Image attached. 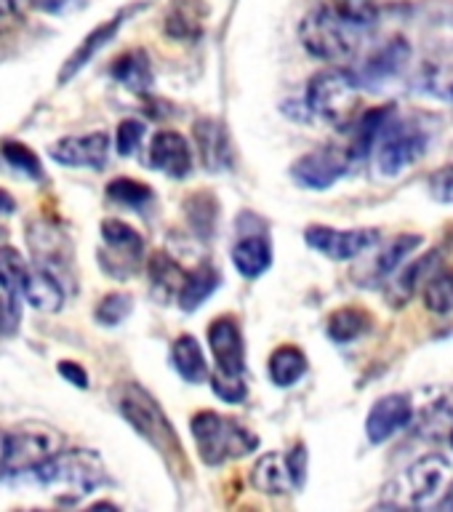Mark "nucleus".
<instances>
[{
  "label": "nucleus",
  "mask_w": 453,
  "mask_h": 512,
  "mask_svg": "<svg viewBox=\"0 0 453 512\" xmlns=\"http://www.w3.org/2000/svg\"><path fill=\"white\" fill-rule=\"evenodd\" d=\"M187 272L166 254H155L150 259V286L160 296V302L176 299Z\"/></svg>",
  "instance_id": "obj_30"
},
{
  "label": "nucleus",
  "mask_w": 453,
  "mask_h": 512,
  "mask_svg": "<svg viewBox=\"0 0 453 512\" xmlns=\"http://www.w3.org/2000/svg\"><path fill=\"white\" fill-rule=\"evenodd\" d=\"M438 504L443 507V510H453V483L446 488V494H443V499H440Z\"/></svg>",
  "instance_id": "obj_45"
},
{
  "label": "nucleus",
  "mask_w": 453,
  "mask_h": 512,
  "mask_svg": "<svg viewBox=\"0 0 453 512\" xmlns=\"http://www.w3.org/2000/svg\"><path fill=\"white\" fill-rule=\"evenodd\" d=\"M6 478V432L0 430V480Z\"/></svg>",
  "instance_id": "obj_44"
},
{
  "label": "nucleus",
  "mask_w": 453,
  "mask_h": 512,
  "mask_svg": "<svg viewBox=\"0 0 453 512\" xmlns=\"http://www.w3.org/2000/svg\"><path fill=\"white\" fill-rule=\"evenodd\" d=\"M192 438L198 443L200 459L211 467L240 459L259 446V438L251 435L243 424L214 411H200L198 416H192Z\"/></svg>",
  "instance_id": "obj_6"
},
{
  "label": "nucleus",
  "mask_w": 453,
  "mask_h": 512,
  "mask_svg": "<svg viewBox=\"0 0 453 512\" xmlns=\"http://www.w3.org/2000/svg\"><path fill=\"white\" fill-rule=\"evenodd\" d=\"M102 240L104 246H107V254L112 256L110 264H104V270L118 275L120 280L142 264L144 240L131 224L107 219V222H102Z\"/></svg>",
  "instance_id": "obj_13"
},
{
  "label": "nucleus",
  "mask_w": 453,
  "mask_h": 512,
  "mask_svg": "<svg viewBox=\"0 0 453 512\" xmlns=\"http://www.w3.org/2000/svg\"><path fill=\"white\" fill-rule=\"evenodd\" d=\"M288 456V464H291V472H294L296 488L304 486V475H307V448L296 446Z\"/></svg>",
  "instance_id": "obj_40"
},
{
  "label": "nucleus",
  "mask_w": 453,
  "mask_h": 512,
  "mask_svg": "<svg viewBox=\"0 0 453 512\" xmlns=\"http://www.w3.org/2000/svg\"><path fill=\"white\" fill-rule=\"evenodd\" d=\"M112 78L123 83L134 94H147L152 88V67L144 51H128L112 64Z\"/></svg>",
  "instance_id": "obj_26"
},
{
  "label": "nucleus",
  "mask_w": 453,
  "mask_h": 512,
  "mask_svg": "<svg viewBox=\"0 0 453 512\" xmlns=\"http://www.w3.org/2000/svg\"><path fill=\"white\" fill-rule=\"evenodd\" d=\"M422 246V235H414V232H408V235H400L398 240H392L390 246L384 248L382 254L376 256L374 262V278L387 280L392 272H398V267L406 262L408 256L414 254L416 248Z\"/></svg>",
  "instance_id": "obj_33"
},
{
  "label": "nucleus",
  "mask_w": 453,
  "mask_h": 512,
  "mask_svg": "<svg viewBox=\"0 0 453 512\" xmlns=\"http://www.w3.org/2000/svg\"><path fill=\"white\" fill-rule=\"evenodd\" d=\"M414 419V403L408 395H384L374 403L368 411L366 419V435L371 443H387L395 438L400 430H406Z\"/></svg>",
  "instance_id": "obj_14"
},
{
  "label": "nucleus",
  "mask_w": 453,
  "mask_h": 512,
  "mask_svg": "<svg viewBox=\"0 0 453 512\" xmlns=\"http://www.w3.org/2000/svg\"><path fill=\"white\" fill-rule=\"evenodd\" d=\"M360 91L363 88L352 70H323L307 86V110L331 126L347 128L358 118Z\"/></svg>",
  "instance_id": "obj_4"
},
{
  "label": "nucleus",
  "mask_w": 453,
  "mask_h": 512,
  "mask_svg": "<svg viewBox=\"0 0 453 512\" xmlns=\"http://www.w3.org/2000/svg\"><path fill=\"white\" fill-rule=\"evenodd\" d=\"M134 310V302H131V296L126 294H110L104 296L99 307H96V320L102 323V326H118L123 320L128 318V312Z\"/></svg>",
  "instance_id": "obj_37"
},
{
  "label": "nucleus",
  "mask_w": 453,
  "mask_h": 512,
  "mask_svg": "<svg viewBox=\"0 0 453 512\" xmlns=\"http://www.w3.org/2000/svg\"><path fill=\"white\" fill-rule=\"evenodd\" d=\"M251 483H254L259 491L272 496L294 491L296 480L294 472H291V464H288V456L264 454L262 459L254 464V470H251Z\"/></svg>",
  "instance_id": "obj_23"
},
{
  "label": "nucleus",
  "mask_w": 453,
  "mask_h": 512,
  "mask_svg": "<svg viewBox=\"0 0 453 512\" xmlns=\"http://www.w3.org/2000/svg\"><path fill=\"white\" fill-rule=\"evenodd\" d=\"M155 171L174 179H184L192 171V147L179 131H160L155 134L150 144V155H147Z\"/></svg>",
  "instance_id": "obj_17"
},
{
  "label": "nucleus",
  "mask_w": 453,
  "mask_h": 512,
  "mask_svg": "<svg viewBox=\"0 0 453 512\" xmlns=\"http://www.w3.org/2000/svg\"><path fill=\"white\" fill-rule=\"evenodd\" d=\"M232 264L246 280H256L270 270L272 246L264 235H243L232 248Z\"/></svg>",
  "instance_id": "obj_22"
},
{
  "label": "nucleus",
  "mask_w": 453,
  "mask_h": 512,
  "mask_svg": "<svg viewBox=\"0 0 453 512\" xmlns=\"http://www.w3.org/2000/svg\"><path fill=\"white\" fill-rule=\"evenodd\" d=\"M368 326H371V315L366 310H360V307H344V310H336L328 318L326 331L336 344H350L366 334Z\"/></svg>",
  "instance_id": "obj_31"
},
{
  "label": "nucleus",
  "mask_w": 453,
  "mask_h": 512,
  "mask_svg": "<svg viewBox=\"0 0 453 512\" xmlns=\"http://www.w3.org/2000/svg\"><path fill=\"white\" fill-rule=\"evenodd\" d=\"M171 360H174V368L179 371L184 382L200 384L208 379V363L206 355L200 350V344L195 336L182 334L171 347Z\"/></svg>",
  "instance_id": "obj_24"
},
{
  "label": "nucleus",
  "mask_w": 453,
  "mask_h": 512,
  "mask_svg": "<svg viewBox=\"0 0 453 512\" xmlns=\"http://www.w3.org/2000/svg\"><path fill=\"white\" fill-rule=\"evenodd\" d=\"M307 374V355L294 344H283L272 352L270 358V379L278 387H294Z\"/></svg>",
  "instance_id": "obj_27"
},
{
  "label": "nucleus",
  "mask_w": 453,
  "mask_h": 512,
  "mask_svg": "<svg viewBox=\"0 0 453 512\" xmlns=\"http://www.w3.org/2000/svg\"><path fill=\"white\" fill-rule=\"evenodd\" d=\"M435 270H438V254H427L422 256L419 262L403 267L400 272H392L390 278H387L392 283L390 296L392 299L400 296V302H406L408 296L416 294V288L427 283V278H430Z\"/></svg>",
  "instance_id": "obj_28"
},
{
  "label": "nucleus",
  "mask_w": 453,
  "mask_h": 512,
  "mask_svg": "<svg viewBox=\"0 0 453 512\" xmlns=\"http://www.w3.org/2000/svg\"><path fill=\"white\" fill-rule=\"evenodd\" d=\"M22 6H24V0H0V30H3L11 19L19 16Z\"/></svg>",
  "instance_id": "obj_42"
},
{
  "label": "nucleus",
  "mask_w": 453,
  "mask_h": 512,
  "mask_svg": "<svg viewBox=\"0 0 453 512\" xmlns=\"http://www.w3.org/2000/svg\"><path fill=\"white\" fill-rule=\"evenodd\" d=\"M107 152H110V136L104 131L83 136H64L51 147V158L62 166L72 168H104L107 163Z\"/></svg>",
  "instance_id": "obj_15"
},
{
  "label": "nucleus",
  "mask_w": 453,
  "mask_h": 512,
  "mask_svg": "<svg viewBox=\"0 0 453 512\" xmlns=\"http://www.w3.org/2000/svg\"><path fill=\"white\" fill-rule=\"evenodd\" d=\"M411 62V46L403 38H395L390 43H384L376 54H371L363 62L358 72H352L358 78L360 88H376L392 80L395 75L406 70V64Z\"/></svg>",
  "instance_id": "obj_16"
},
{
  "label": "nucleus",
  "mask_w": 453,
  "mask_h": 512,
  "mask_svg": "<svg viewBox=\"0 0 453 512\" xmlns=\"http://www.w3.org/2000/svg\"><path fill=\"white\" fill-rule=\"evenodd\" d=\"M350 166L352 155L347 147H318L296 160L291 166V176L307 190H328L347 174Z\"/></svg>",
  "instance_id": "obj_10"
},
{
  "label": "nucleus",
  "mask_w": 453,
  "mask_h": 512,
  "mask_svg": "<svg viewBox=\"0 0 453 512\" xmlns=\"http://www.w3.org/2000/svg\"><path fill=\"white\" fill-rule=\"evenodd\" d=\"M299 38L315 59L339 64L358 54L360 43L366 40V32L355 30L352 24L339 19L326 3H318L312 11H307L299 24Z\"/></svg>",
  "instance_id": "obj_3"
},
{
  "label": "nucleus",
  "mask_w": 453,
  "mask_h": 512,
  "mask_svg": "<svg viewBox=\"0 0 453 512\" xmlns=\"http://www.w3.org/2000/svg\"><path fill=\"white\" fill-rule=\"evenodd\" d=\"M3 158H6L8 163L16 168V171H22V174H27L30 179H35V182H40V179H43L38 155H35L30 147H24V144H19V142H6L3 144Z\"/></svg>",
  "instance_id": "obj_36"
},
{
  "label": "nucleus",
  "mask_w": 453,
  "mask_h": 512,
  "mask_svg": "<svg viewBox=\"0 0 453 512\" xmlns=\"http://www.w3.org/2000/svg\"><path fill=\"white\" fill-rule=\"evenodd\" d=\"M208 344L216 358V374L211 376L216 398L224 403L246 400V347L240 326L232 318H219L208 326Z\"/></svg>",
  "instance_id": "obj_2"
},
{
  "label": "nucleus",
  "mask_w": 453,
  "mask_h": 512,
  "mask_svg": "<svg viewBox=\"0 0 453 512\" xmlns=\"http://www.w3.org/2000/svg\"><path fill=\"white\" fill-rule=\"evenodd\" d=\"M424 307L435 315L453 312V270H435L424 283Z\"/></svg>",
  "instance_id": "obj_34"
},
{
  "label": "nucleus",
  "mask_w": 453,
  "mask_h": 512,
  "mask_svg": "<svg viewBox=\"0 0 453 512\" xmlns=\"http://www.w3.org/2000/svg\"><path fill=\"white\" fill-rule=\"evenodd\" d=\"M451 446H453V432H451Z\"/></svg>",
  "instance_id": "obj_46"
},
{
  "label": "nucleus",
  "mask_w": 453,
  "mask_h": 512,
  "mask_svg": "<svg viewBox=\"0 0 453 512\" xmlns=\"http://www.w3.org/2000/svg\"><path fill=\"white\" fill-rule=\"evenodd\" d=\"M64 299H67V291L62 283L51 272L32 262L27 280H24V302L40 312H59L64 307Z\"/></svg>",
  "instance_id": "obj_20"
},
{
  "label": "nucleus",
  "mask_w": 453,
  "mask_h": 512,
  "mask_svg": "<svg viewBox=\"0 0 453 512\" xmlns=\"http://www.w3.org/2000/svg\"><path fill=\"white\" fill-rule=\"evenodd\" d=\"M451 462L440 454H427L408 467L400 478L384 488V496H392V507H427L440 502L451 486Z\"/></svg>",
  "instance_id": "obj_7"
},
{
  "label": "nucleus",
  "mask_w": 453,
  "mask_h": 512,
  "mask_svg": "<svg viewBox=\"0 0 453 512\" xmlns=\"http://www.w3.org/2000/svg\"><path fill=\"white\" fill-rule=\"evenodd\" d=\"M128 14H134V11H120L118 16H112V19H107V22H102L99 27H96L91 35H86L83 38V43H80L78 48H75V54L64 62L62 72H59V83H64V80H70L75 72H80L83 67H86L91 59H94L99 51H102L107 43H110L112 38H115V32L120 30V24H123V19H126Z\"/></svg>",
  "instance_id": "obj_21"
},
{
  "label": "nucleus",
  "mask_w": 453,
  "mask_h": 512,
  "mask_svg": "<svg viewBox=\"0 0 453 512\" xmlns=\"http://www.w3.org/2000/svg\"><path fill=\"white\" fill-rule=\"evenodd\" d=\"M430 192L440 203H453V163L430 176Z\"/></svg>",
  "instance_id": "obj_39"
},
{
  "label": "nucleus",
  "mask_w": 453,
  "mask_h": 512,
  "mask_svg": "<svg viewBox=\"0 0 453 512\" xmlns=\"http://www.w3.org/2000/svg\"><path fill=\"white\" fill-rule=\"evenodd\" d=\"M59 451V435L48 427H22L6 432V478L30 475Z\"/></svg>",
  "instance_id": "obj_9"
},
{
  "label": "nucleus",
  "mask_w": 453,
  "mask_h": 512,
  "mask_svg": "<svg viewBox=\"0 0 453 512\" xmlns=\"http://www.w3.org/2000/svg\"><path fill=\"white\" fill-rule=\"evenodd\" d=\"M107 195L118 203H126V206H144L152 200V190L144 182H136V179H115V182L107 184Z\"/></svg>",
  "instance_id": "obj_35"
},
{
  "label": "nucleus",
  "mask_w": 453,
  "mask_h": 512,
  "mask_svg": "<svg viewBox=\"0 0 453 512\" xmlns=\"http://www.w3.org/2000/svg\"><path fill=\"white\" fill-rule=\"evenodd\" d=\"M307 246L315 248L318 254L334 259V262H352L366 251L379 243V232L376 230H334V227H307L304 232Z\"/></svg>",
  "instance_id": "obj_11"
},
{
  "label": "nucleus",
  "mask_w": 453,
  "mask_h": 512,
  "mask_svg": "<svg viewBox=\"0 0 453 512\" xmlns=\"http://www.w3.org/2000/svg\"><path fill=\"white\" fill-rule=\"evenodd\" d=\"M195 144H198L200 160L208 171H227L232 166V144L224 126L214 118L198 120L195 126Z\"/></svg>",
  "instance_id": "obj_19"
},
{
  "label": "nucleus",
  "mask_w": 453,
  "mask_h": 512,
  "mask_svg": "<svg viewBox=\"0 0 453 512\" xmlns=\"http://www.w3.org/2000/svg\"><path fill=\"white\" fill-rule=\"evenodd\" d=\"M59 374H62L70 384H75L78 390H86L88 387V374L78 366V363H72V360H62V363H59Z\"/></svg>",
  "instance_id": "obj_41"
},
{
  "label": "nucleus",
  "mask_w": 453,
  "mask_h": 512,
  "mask_svg": "<svg viewBox=\"0 0 453 512\" xmlns=\"http://www.w3.org/2000/svg\"><path fill=\"white\" fill-rule=\"evenodd\" d=\"M203 6L198 0H182L171 8V14L166 19V32L176 40H195L203 32Z\"/></svg>",
  "instance_id": "obj_29"
},
{
  "label": "nucleus",
  "mask_w": 453,
  "mask_h": 512,
  "mask_svg": "<svg viewBox=\"0 0 453 512\" xmlns=\"http://www.w3.org/2000/svg\"><path fill=\"white\" fill-rule=\"evenodd\" d=\"M118 408L120 414L126 416V422L142 435L150 446H155L163 456L179 454V440H176L174 427L168 424L163 408L158 406V400L152 398L150 392L139 387V384H123L118 390Z\"/></svg>",
  "instance_id": "obj_8"
},
{
  "label": "nucleus",
  "mask_w": 453,
  "mask_h": 512,
  "mask_svg": "<svg viewBox=\"0 0 453 512\" xmlns=\"http://www.w3.org/2000/svg\"><path fill=\"white\" fill-rule=\"evenodd\" d=\"M144 139V123L139 120H123L118 126V136H115V147L123 158L134 155L139 150V144Z\"/></svg>",
  "instance_id": "obj_38"
},
{
  "label": "nucleus",
  "mask_w": 453,
  "mask_h": 512,
  "mask_svg": "<svg viewBox=\"0 0 453 512\" xmlns=\"http://www.w3.org/2000/svg\"><path fill=\"white\" fill-rule=\"evenodd\" d=\"M30 475L43 491L62 504L80 502L110 480L99 454L86 448H59Z\"/></svg>",
  "instance_id": "obj_1"
},
{
  "label": "nucleus",
  "mask_w": 453,
  "mask_h": 512,
  "mask_svg": "<svg viewBox=\"0 0 453 512\" xmlns=\"http://www.w3.org/2000/svg\"><path fill=\"white\" fill-rule=\"evenodd\" d=\"M219 288V270H214L211 264H200L198 270H192L184 275V283L176 294V302L184 312L198 310L200 304L206 302L208 296Z\"/></svg>",
  "instance_id": "obj_25"
},
{
  "label": "nucleus",
  "mask_w": 453,
  "mask_h": 512,
  "mask_svg": "<svg viewBox=\"0 0 453 512\" xmlns=\"http://www.w3.org/2000/svg\"><path fill=\"white\" fill-rule=\"evenodd\" d=\"M30 264L11 246H0V307L19 318L24 302V280Z\"/></svg>",
  "instance_id": "obj_18"
},
{
  "label": "nucleus",
  "mask_w": 453,
  "mask_h": 512,
  "mask_svg": "<svg viewBox=\"0 0 453 512\" xmlns=\"http://www.w3.org/2000/svg\"><path fill=\"white\" fill-rule=\"evenodd\" d=\"M16 211V200L8 195L6 190H0V214L6 216V214H14Z\"/></svg>",
  "instance_id": "obj_43"
},
{
  "label": "nucleus",
  "mask_w": 453,
  "mask_h": 512,
  "mask_svg": "<svg viewBox=\"0 0 453 512\" xmlns=\"http://www.w3.org/2000/svg\"><path fill=\"white\" fill-rule=\"evenodd\" d=\"M30 251H32V262L48 270L54 275L59 283L64 286V275H75L72 272V246H70V238L64 235L59 227L48 222H32L30 224Z\"/></svg>",
  "instance_id": "obj_12"
},
{
  "label": "nucleus",
  "mask_w": 453,
  "mask_h": 512,
  "mask_svg": "<svg viewBox=\"0 0 453 512\" xmlns=\"http://www.w3.org/2000/svg\"><path fill=\"white\" fill-rule=\"evenodd\" d=\"M339 19L352 24L355 30L371 32L379 22V3L376 0H323Z\"/></svg>",
  "instance_id": "obj_32"
},
{
  "label": "nucleus",
  "mask_w": 453,
  "mask_h": 512,
  "mask_svg": "<svg viewBox=\"0 0 453 512\" xmlns=\"http://www.w3.org/2000/svg\"><path fill=\"white\" fill-rule=\"evenodd\" d=\"M427 144H430L427 131L419 123L390 115L384 120V126L379 128L374 144H371L376 171L384 179H395V176L406 174L416 160L424 158Z\"/></svg>",
  "instance_id": "obj_5"
}]
</instances>
